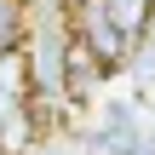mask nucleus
I'll use <instances>...</instances> for the list:
<instances>
[{"label": "nucleus", "mask_w": 155, "mask_h": 155, "mask_svg": "<svg viewBox=\"0 0 155 155\" xmlns=\"http://www.w3.org/2000/svg\"><path fill=\"white\" fill-rule=\"evenodd\" d=\"M104 12H109V23H115L132 46L150 35V23H155V0H104Z\"/></svg>", "instance_id": "f257e3e1"}]
</instances>
